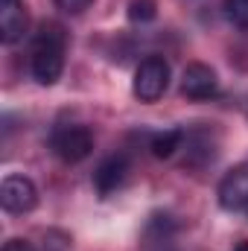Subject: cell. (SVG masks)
I'll list each match as a JSON object with an SVG mask.
<instances>
[{"mask_svg":"<svg viewBox=\"0 0 248 251\" xmlns=\"http://www.w3.org/2000/svg\"><path fill=\"white\" fill-rule=\"evenodd\" d=\"M32 76L38 85H56L64 70V32L56 24H44L32 44Z\"/></svg>","mask_w":248,"mask_h":251,"instance_id":"1","label":"cell"},{"mask_svg":"<svg viewBox=\"0 0 248 251\" xmlns=\"http://www.w3.org/2000/svg\"><path fill=\"white\" fill-rule=\"evenodd\" d=\"M170 88V64L164 56H149L137 64L131 91L140 102H158Z\"/></svg>","mask_w":248,"mask_h":251,"instance_id":"2","label":"cell"},{"mask_svg":"<svg viewBox=\"0 0 248 251\" xmlns=\"http://www.w3.org/2000/svg\"><path fill=\"white\" fill-rule=\"evenodd\" d=\"M50 146L64 164H79L91 155L94 137H91L88 126L82 123H59L50 134Z\"/></svg>","mask_w":248,"mask_h":251,"instance_id":"3","label":"cell"},{"mask_svg":"<svg viewBox=\"0 0 248 251\" xmlns=\"http://www.w3.org/2000/svg\"><path fill=\"white\" fill-rule=\"evenodd\" d=\"M0 204L6 213H29L38 204V190L26 176H6L0 184Z\"/></svg>","mask_w":248,"mask_h":251,"instance_id":"4","label":"cell"},{"mask_svg":"<svg viewBox=\"0 0 248 251\" xmlns=\"http://www.w3.org/2000/svg\"><path fill=\"white\" fill-rule=\"evenodd\" d=\"M216 91H219V79H216L213 67H207V64H201V62H193V64H187L184 67V76H181V94H184L187 100L201 102V100L216 97Z\"/></svg>","mask_w":248,"mask_h":251,"instance_id":"5","label":"cell"},{"mask_svg":"<svg viewBox=\"0 0 248 251\" xmlns=\"http://www.w3.org/2000/svg\"><path fill=\"white\" fill-rule=\"evenodd\" d=\"M219 204L225 210H248V161L234 167L231 173H225V178L219 181Z\"/></svg>","mask_w":248,"mask_h":251,"instance_id":"6","label":"cell"},{"mask_svg":"<svg viewBox=\"0 0 248 251\" xmlns=\"http://www.w3.org/2000/svg\"><path fill=\"white\" fill-rule=\"evenodd\" d=\"M125 176H128V164H125L123 155H111V158H105L99 167H97V173H94V184L99 190V196H111L114 190L123 187Z\"/></svg>","mask_w":248,"mask_h":251,"instance_id":"7","label":"cell"},{"mask_svg":"<svg viewBox=\"0 0 248 251\" xmlns=\"http://www.w3.org/2000/svg\"><path fill=\"white\" fill-rule=\"evenodd\" d=\"M26 32V12L24 6L15 0V3H0V38L3 44H15L21 41Z\"/></svg>","mask_w":248,"mask_h":251,"instance_id":"8","label":"cell"},{"mask_svg":"<svg viewBox=\"0 0 248 251\" xmlns=\"http://www.w3.org/2000/svg\"><path fill=\"white\" fill-rule=\"evenodd\" d=\"M187 140V131L184 128H167V131H158L155 137H152V143H149V149H152V155L155 158H173L175 155V149H181Z\"/></svg>","mask_w":248,"mask_h":251,"instance_id":"9","label":"cell"},{"mask_svg":"<svg viewBox=\"0 0 248 251\" xmlns=\"http://www.w3.org/2000/svg\"><path fill=\"white\" fill-rule=\"evenodd\" d=\"M152 18H155V0H131L128 3V21L149 24Z\"/></svg>","mask_w":248,"mask_h":251,"instance_id":"10","label":"cell"},{"mask_svg":"<svg viewBox=\"0 0 248 251\" xmlns=\"http://www.w3.org/2000/svg\"><path fill=\"white\" fill-rule=\"evenodd\" d=\"M225 15L240 29H248V0H225Z\"/></svg>","mask_w":248,"mask_h":251,"instance_id":"11","label":"cell"},{"mask_svg":"<svg viewBox=\"0 0 248 251\" xmlns=\"http://www.w3.org/2000/svg\"><path fill=\"white\" fill-rule=\"evenodd\" d=\"M91 3H94V0H56V6L64 9V12H70V15H82Z\"/></svg>","mask_w":248,"mask_h":251,"instance_id":"12","label":"cell"},{"mask_svg":"<svg viewBox=\"0 0 248 251\" xmlns=\"http://www.w3.org/2000/svg\"><path fill=\"white\" fill-rule=\"evenodd\" d=\"M3 251H35L26 240H9L6 246H3Z\"/></svg>","mask_w":248,"mask_h":251,"instance_id":"13","label":"cell"},{"mask_svg":"<svg viewBox=\"0 0 248 251\" xmlns=\"http://www.w3.org/2000/svg\"><path fill=\"white\" fill-rule=\"evenodd\" d=\"M234 251H248V243H240V246H237Z\"/></svg>","mask_w":248,"mask_h":251,"instance_id":"14","label":"cell"},{"mask_svg":"<svg viewBox=\"0 0 248 251\" xmlns=\"http://www.w3.org/2000/svg\"><path fill=\"white\" fill-rule=\"evenodd\" d=\"M0 3H15V0H0Z\"/></svg>","mask_w":248,"mask_h":251,"instance_id":"15","label":"cell"}]
</instances>
